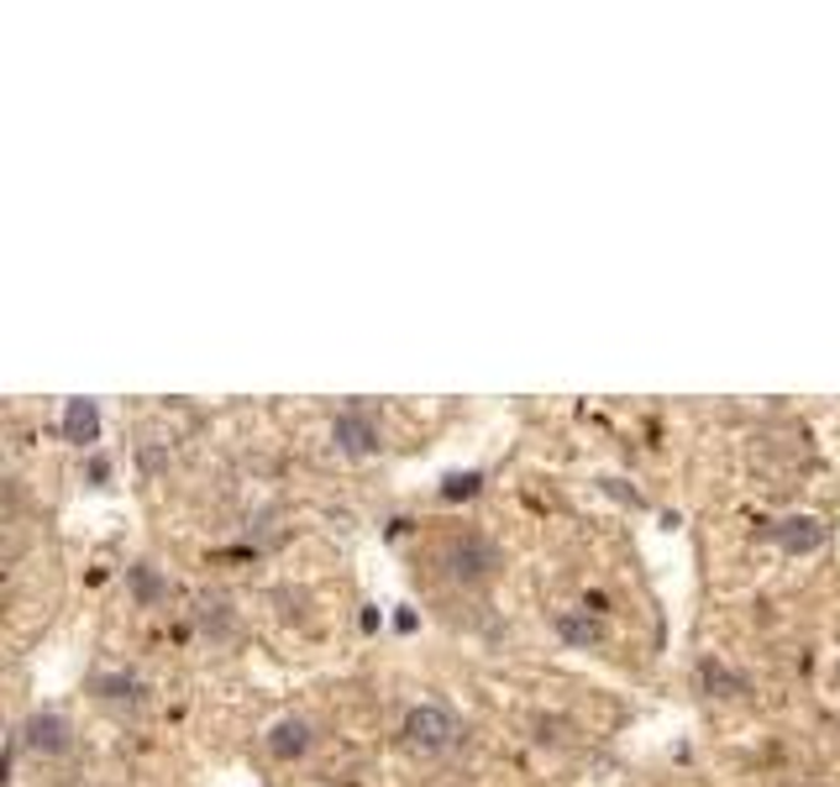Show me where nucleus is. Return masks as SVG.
I'll return each mask as SVG.
<instances>
[{"label":"nucleus","instance_id":"nucleus-1","mask_svg":"<svg viewBox=\"0 0 840 787\" xmlns=\"http://www.w3.org/2000/svg\"><path fill=\"white\" fill-rule=\"evenodd\" d=\"M457 735H462V725H457V714L442 709V703H416V709L405 714V746L420 751V757H442V751H452Z\"/></svg>","mask_w":840,"mask_h":787},{"label":"nucleus","instance_id":"nucleus-7","mask_svg":"<svg viewBox=\"0 0 840 787\" xmlns=\"http://www.w3.org/2000/svg\"><path fill=\"white\" fill-rule=\"evenodd\" d=\"M552 630H557V640H563V646H572V651H594V646L604 640L600 620H594L589 609H557Z\"/></svg>","mask_w":840,"mask_h":787},{"label":"nucleus","instance_id":"nucleus-4","mask_svg":"<svg viewBox=\"0 0 840 787\" xmlns=\"http://www.w3.org/2000/svg\"><path fill=\"white\" fill-rule=\"evenodd\" d=\"M331 447L342 457H373L384 441H379V425H373V415L368 410H358V404H347L336 421H331Z\"/></svg>","mask_w":840,"mask_h":787},{"label":"nucleus","instance_id":"nucleus-12","mask_svg":"<svg viewBox=\"0 0 840 787\" xmlns=\"http://www.w3.org/2000/svg\"><path fill=\"white\" fill-rule=\"evenodd\" d=\"M206 630H215V636H226L232 630V614H226V599H200V614H195Z\"/></svg>","mask_w":840,"mask_h":787},{"label":"nucleus","instance_id":"nucleus-15","mask_svg":"<svg viewBox=\"0 0 840 787\" xmlns=\"http://www.w3.org/2000/svg\"><path fill=\"white\" fill-rule=\"evenodd\" d=\"M106 478H111V462H106V457H90V484L100 488Z\"/></svg>","mask_w":840,"mask_h":787},{"label":"nucleus","instance_id":"nucleus-8","mask_svg":"<svg viewBox=\"0 0 840 787\" xmlns=\"http://www.w3.org/2000/svg\"><path fill=\"white\" fill-rule=\"evenodd\" d=\"M310 720H300V714H284V720H273L269 729V757L279 761H300L305 751H310Z\"/></svg>","mask_w":840,"mask_h":787},{"label":"nucleus","instance_id":"nucleus-6","mask_svg":"<svg viewBox=\"0 0 840 787\" xmlns=\"http://www.w3.org/2000/svg\"><path fill=\"white\" fill-rule=\"evenodd\" d=\"M59 430L63 441H74V447H95L100 441V404L95 399H63Z\"/></svg>","mask_w":840,"mask_h":787},{"label":"nucleus","instance_id":"nucleus-14","mask_svg":"<svg viewBox=\"0 0 840 787\" xmlns=\"http://www.w3.org/2000/svg\"><path fill=\"white\" fill-rule=\"evenodd\" d=\"M604 494H615V499H626V504H641V494L626 488V478H604Z\"/></svg>","mask_w":840,"mask_h":787},{"label":"nucleus","instance_id":"nucleus-2","mask_svg":"<svg viewBox=\"0 0 840 787\" xmlns=\"http://www.w3.org/2000/svg\"><path fill=\"white\" fill-rule=\"evenodd\" d=\"M499 567H505V557H499V546L489 536H462V541L447 546V573L457 583H489Z\"/></svg>","mask_w":840,"mask_h":787},{"label":"nucleus","instance_id":"nucleus-3","mask_svg":"<svg viewBox=\"0 0 840 787\" xmlns=\"http://www.w3.org/2000/svg\"><path fill=\"white\" fill-rule=\"evenodd\" d=\"M16 735H22V746L37 751V757H63V751L74 746V725H69V714H59V709H37V714H27V725L16 729Z\"/></svg>","mask_w":840,"mask_h":787},{"label":"nucleus","instance_id":"nucleus-5","mask_svg":"<svg viewBox=\"0 0 840 787\" xmlns=\"http://www.w3.org/2000/svg\"><path fill=\"white\" fill-rule=\"evenodd\" d=\"M773 541L788 551V557H810V551H819L825 546V525L814 515H782L773 520V530H767Z\"/></svg>","mask_w":840,"mask_h":787},{"label":"nucleus","instance_id":"nucleus-13","mask_svg":"<svg viewBox=\"0 0 840 787\" xmlns=\"http://www.w3.org/2000/svg\"><path fill=\"white\" fill-rule=\"evenodd\" d=\"M479 473H452L447 488H442V499H468V494H479Z\"/></svg>","mask_w":840,"mask_h":787},{"label":"nucleus","instance_id":"nucleus-9","mask_svg":"<svg viewBox=\"0 0 840 787\" xmlns=\"http://www.w3.org/2000/svg\"><path fill=\"white\" fill-rule=\"evenodd\" d=\"M126 594L137 599V609H158L169 599V577L158 573L152 562H132V567H126Z\"/></svg>","mask_w":840,"mask_h":787},{"label":"nucleus","instance_id":"nucleus-10","mask_svg":"<svg viewBox=\"0 0 840 787\" xmlns=\"http://www.w3.org/2000/svg\"><path fill=\"white\" fill-rule=\"evenodd\" d=\"M699 683H704L709 694H720V698H741V694H751L746 677H741V672H730L725 662H704V666H699Z\"/></svg>","mask_w":840,"mask_h":787},{"label":"nucleus","instance_id":"nucleus-11","mask_svg":"<svg viewBox=\"0 0 840 787\" xmlns=\"http://www.w3.org/2000/svg\"><path fill=\"white\" fill-rule=\"evenodd\" d=\"M90 694L95 698H137V677L132 672H95Z\"/></svg>","mask_w":840,"mask_h":787}]
</instances>
